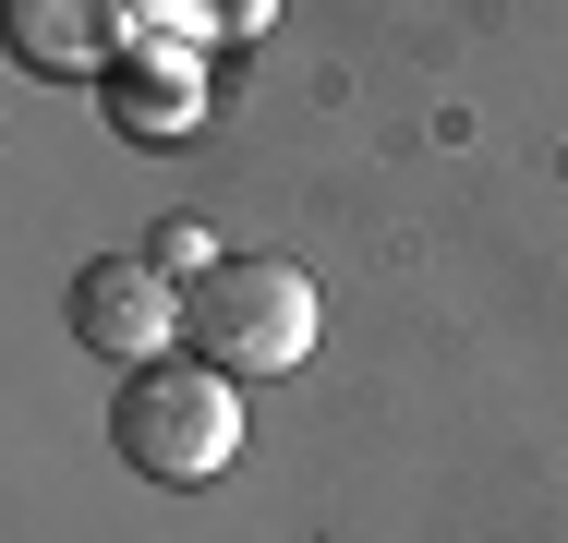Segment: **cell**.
<instances>
[{
	"label": "cell",
	"instance_id": "obj_1",
	"mask_svg": "<svg viewBox=\"0 0 568 543\" xmlns=\"http://www.w3.org/2000/svg\"><path fill=\"white\" fill-rule=\"evenodd\" d=\"M110 447L145 483H219L242 447V375L219 362H133L110 399Z\"/></svg>",
	"mask_w": 568,
	"mask_h": 543
},
{
	"label": "cell",
	"instance_id": "obj_2",
	"mask_svg": "<svg viewBox=\"0 0 568 543\" xmlns=\"http://www.w3.org/2000/svg\"><path fill=\"white\" fill-rule=\"evenodd\" d=\"M182 350L219 362V375H291L315 350V278L291 254H230L182 315Z\"/></svg>",
	"mask_w": 568,
	"mask_h": 543
},
{
	"label": "cell",
	"instance_id": "obj_3",
	"mask_svg": "<svg viewBox=\"0 0 568 543\" xmlns=\"http://www.w3.org/2000/svg\"><path fill=\"white\" fill-rule=\"evenodd\" d=\"M61 315H73V350H110L121 375H133V362H170V338H182V315H194V290H182L158 254H98V266H73Z\"/></svg>",
	"mask_w": 568,
	"mask_h": 543
},
{
	"label": "cell",
	"instance_id": "obj_4",
	"mask_svg": "<svg viewBox=\"0 0 568 543\" xmlns=\"http://www.w3.org/2000/svg\"><path fill=\"white\" fill-rule=\"evenodd\" d=\"M133 0H12V61L24 73H121Z\"/></svg>",
	"mask_w": 568,
	"mask_h": 543
},
{
	"label": "cell",
	"instance_id": "obj_5",
	"mask_svg": "<svg viewBox=\"0 0 568 543\" xmlns=\"http://www.w3.org/2000/svg\"><path fill=\"white\" fill-rule=\"evenodd\" d=\"M110 109L133 133H182L194 121V73H110Z\"/></svg>",
	"mask_w": 568,
	"mask_h": 543
},
{
	"label": "cell",
	"instance_id": "obj_6",
	"mask_svg": "<svg viewBox=\"0 0 568 543\" xmlns=\"http://www.w3.org/2000/svg\"><path fill=\"white\" fill-rule=\"evenodd\" d=\"M145 254H158V266H170L182 290H206V278H219V266H230V254H219V229H206V217H170V229H158Z\"/></svg>",
	"mask_w": 568,
	"mask_h": 543
},
{
	"label": "cell",
	"instance_id": "obj_7",
	"mask_svg": "<svg viewBox=\"0 0 568 543\" xmlns=\"http://www.w3.org/2000/svg\"><path fill=\"white\" fill-rule=\"evenodd\" d=\"M145 12H158V24H182V37H194V24H266V12H278V0H145Z\"/></svg>",
	"mask_w": 568,
	"mask_h": 543
}]
</instances>
